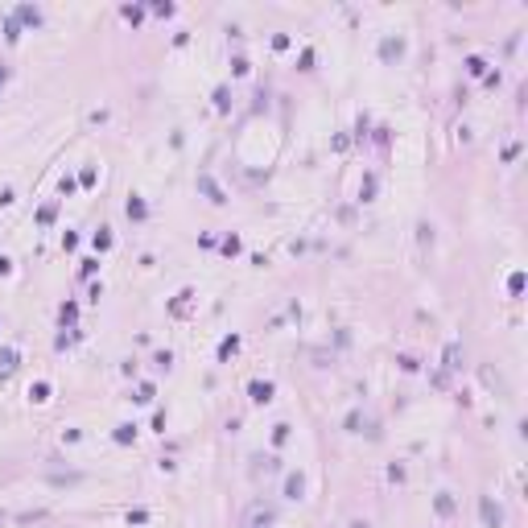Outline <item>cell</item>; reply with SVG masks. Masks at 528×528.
<instances>
[{"label":"cell","mask_w":528,"mask_h":528,"mask_svg":"<svg viewBox=\"0 0 528 528\" xmlns=\"http://www.w3.org/2000/svg\"><path fill=\"white\" fill-rule=\"evenodd\" d=\"M273 516H277L273 507H264V503H256V507L248 512V520H243V524H248V528H260V524H273Z\"/></svg>","instance_id":"1"},{"label":"cell","mask_w":528,"mask_h":528,"mask_svg":"<svg viewBox=\"0 0 528 528\" xmlns=\"http://www.w3.org/2000/svg\"><path fill=\"white\" fill-rule=\"evenodd\" d=\"M269 396H273L269 384H252V401H269Z\"/></svg>","instance_id":"2"},{"label":"cell","mask_w":528,"mask_h":528,"mask_svg":"<svg viewBox=\"0 0 528 528\" xmlns=\"http://www.w3.org/2000/svg\"><path fill=\"white\" fill-rule=\"evenodd\" d=\"M483 516H487V524H499V507H491V499H483Z\"/></svg>","instance_id":"3"},{"label":"cell","mask_w":528,"mask_h":528,"mask_svg":"<svg viewBox=\"0 0 528 528\" xmlns=\"http://www.w3.org/2000/svg\"><path fill=\"white\" fill-rule=\"evenodd\" d=\"M289 495H301V475H289Z\"/></svg>","instance_id":"4"}]
</instances>
